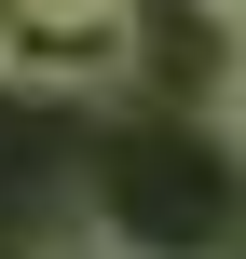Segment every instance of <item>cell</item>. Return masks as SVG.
Here are the masks:
<instances>
[{"mask_svg": "<svg viewBox=\"0 0 246 259\" xmlns=\"http://www.w3.org/2000/svg\"><path fill=\"white\" fill-rule=\"evenodd\" d=\"M219 137H233V164H246V55L219 68Z\"/></svg>", "mask_w": 246, "mask_h": 259, "instance_id": "1", "label": "cell"}, {"mask_svg": "<svg viewBox=\"0 0 246 259\" xmlns=\"http://www.w3.org/2000/svg\"><path fill=\"white\" fill-rule=\"evenodd\" d=\"M41 259H137L123 232H68V246H41Z\"/></svg>", "mask_w": 246, "mask_h": 259, "instance_id": "2", "label": "cell"}, {"mask_svg": "<svg viewBox=\"0 0 246 259\" xmlns=\"http://www.w3.org/2000/svg\"><path fill=\"white\" fill-rule=\"evenodd\" d=\"M192 14H205V27H246V0H192Z\"/></svg>", "mask_w": 246, "mask_h": 259, "instance_id": "3", "label": "cell"}, {"mask_svg": "<svg viewBox=\"0 0 246 259\" xmlns=\"http://www.w3.org/2000/svg\"><path fill=\"white\" fill-rule=\"evenodd\" d=\"M233 178H246V164H233Z\"/></svg>", "mask_w": 246, "mask_h": 259, "instance_id": "4", "label": "cell"}]
</instances>
